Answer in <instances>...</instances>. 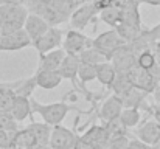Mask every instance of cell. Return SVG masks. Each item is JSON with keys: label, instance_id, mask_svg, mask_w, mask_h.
Listing matches in <instances>:
<instances>
[{"label": "cell", "instance_id": "cell-25", "mask_svg": "<svg viewBox=\"0 0 160 149\" xmlns=\"http://www.w3.org/2000/svg\"><path fill=\"white\" fill-rule=\"evenodd\" d=\"M98 16H100V20H101V22H104L110 28H115V27L121 22V17H123L121 3H117V5H113V6L106 8V9H101V11L98 12Z\"/></svg>", "mask_w": 160, "mask_h": 149}, {"label": "cell", "instance_id": "cell-8", "mask_svg": "<svg viewBox=\"0 0 160 149\" xmlns=\"http://www.w3.org/2000/svg\"><path fill=\"white\" fill-rule=\"evenodd\" d=\"M110 62L113 64L117 73H128L132 67L137 65V53L129 42H126L113 53Z\"/></svg>", "mask_w": 160, "mask_h": 149}, {"label": "cell", "instance_id": "cell-24", "mask_svg": "<svg viewBox=\"0 0 160 149\" xmlns=\"http://www.w3.org/2000/svg\"><path fill=\"white\" fill-rule=\"evenodd\" d=\"M117 76V70L113 67V64L110 61H104V62H100L97 65V79L101 86H104L107 89H110L113 79Z\"/></svg>", "mask_w": 160, "mask_h": 149}, {"label": "cell", "instance_id": "cell-15", "mask_svg": "<svg viewBox=\"0 0 160 149\" xmlns=\"http://www.w3.org/2000/svg\"><path fill=\"white\" fill-rule=\"evenodd\" d=\"M78 68H79V57L78 54H67L64 56L59 68H58V73L61 75L62 79H68L72 81V84L75 87H78Z\"/></svg>", "mask_w": 160, "mask_h": 149}, {"label": "cell", "instance_id": "cell-23", "mask_svg": "<svg viewBox=\"0 0 160 149\" xmlns=\"http://www.w3.org/2000/svg\"><path fill=\"white\" fill-rule=\"evenodd\" d=\"M28 127L31 129V132L34 134L36 137V143L42 148H48L50 145V135H52V126L47 124V123H36V121H31L28 124Z\"/></svg>", "mask_w": 160, "mask_h": 149}, {"label": "cell", "instance_id": "cell-5", "mask_svg": "<svg viewBox=\"0 0 160 149\" xmlns=\"http://www.w3.org/2000/svg\"><path fill=\"white\" fill-rule=\"evenodd\" d=\"M124 44H126V41L118 34V31L115 28H110V30H107V31L98 34L97 37L92 39V47L98 50L107 61H110L113 53Z\"/></svg>", "mask_w": 160, "mask_h": 149}, {"label": "cell", "instance_id": "cell-36", "mask_svg": "<svg viewBox=\"0 0 160 149\" xmlns=\"http://www.w3.org/2000/svg\"><path fill=\"white\" fill-rule=\"evenodd\" d=\"M73 149H95V148H93V146H90L89 143H86V142H84V140H82V138L79 137V138H78V142H76V145H75V148H73Z\"/></svg>", "mask_w": 160, "mask_h": 149}, {"label": "cell", "instance_id": "cell-33", "mask_svg": "<svg viewBox=\"0 0 160 149\" xmlns=\"http://www.w3.org/2000/svg\"><path fill=\"white\" fill-rule=\"evenodd\" d=\"M12 134H14V132H8V131L0 129V148L9 149L11 140H12Z\"/></svg>", "mask_w": 160, "mask_h": 149}, {"label": "cell", "instance_id": "cell-41", "mask_svg": "<svg viewBox=\"0 0 160 149\" xmlns=\"http://www.w3.org/2000/svg\"><path fill=\"white\" fill-rule=\"evenodd\" d=\"M154 149H160V142L157 143V145H156V146H154Z\"/></svg>", "mask_w": 160, "mask_h": 149}, {"label": "cell", "instance_id": "cell-10", "mask_svg": "<svg viewBox=\"0 0 160 149\" xmlns=\"http://www.w3.org/2000/svg\"><path fill=\"white\" fill-rule=\"evenodd\" d=\"M90 45H92V39L87 37L82 31L68 28V31L64 34L61 47L67 54H79L82 50Z\"/></svg>", "mask_w": 160, "mask_h": 149}, {"label": "cell", "instance_id": "cell-37", "mask_svg": "<svg viewBox=\"0 0 160 149\" xmlns=\"http://www.w3.org/2000/svg\"><path fill=\"white\" fill-rule=\"evenodd\" d=\"M151 97L154 98V102H160V81L157 82V86L154 87V90L151 92Z\"/></svg>", "mask_w": 160, "mask_h": 149}, {"label": "cell", "instance_id": "cell-18", "mask_svg": "<svg viewBox=\"0 0 160 149\" xmlns=\"http://www.w3.org/2000/svg\"><path fill=\"white\" fill-rule=\"evenodd\" d=\"M9 113L12 115V118H14L17 123H22L23 120L31 118L33 110H31V101H30V98L22 97V95H16L14 99H12Z\"/></svg>", "mask_w": 160, "mask_h": 149}, {"label": "cell", "instance_id": "cell-7", "mask_svg": "<svg viewBox=\"0 0 160 149\" xmlns=\"http://www.w3.org/2000/svg\"><path fill=\"white\" fill-rule=\"evenodd\" d=\"M78 135L75 131L62 126V124H56L52 126V135H50V149H73L76 142H78Z\"/></svg>", "mask_w": 160, "mask_h": 149}, {"label": "cell", "instance_id": "cell-19", "mask_svg": "<svg viewBox=\"0 0 160 149\" xmlns=\"http://www.w3.org/2000/svg\"><path fill=\"white\" fill-rule=\"evenodd\" d=\"M36 137L31 132V129L27 126L23 129H17L12 134V140H11V146L9 149H31L36 146Z\"/></svg>", "mask_w": 160, "mask_h": 149}, {"label": "cell", "instance_id": "cell-4", "mask_svg": "<svg viewBox=\"0 0 160 149\" xmlns=\"http://www.w3.org/2000/svg\"><path fill=\"white\" fill-rule=\"evenodd\" d=\"M126 75H128V78H129V81H131V84L134 87H137L138 90L151 95V92L154 90V87L157 86V82L160 81V67L157 64L154 68L145 70V68L135 65Z\"/></svg>", "mask_w": 160, "mask_h": 149}, {"label": "cell", "instance_id": "cell-30", "mask_svg": "<svg viewBox=\"0 0 160 149\" xmlns=\"http://www.w3.org/2000/svg\"><path fill=\"white\" fill-rule=\"evenodd\" d=\"M137 65L145 68V70H151L157 65V61H156V54L152 50H145L142 53L137 54Z\"/></svg>", "mask_w": 160, "mask_h": 149}, {"label": "cell", "instance_id": "cell-13", "mask_svg": "<svg viewBox=\"0 0 160 149\" xmlns=\"http://www.w3.org/2000/svg\"><path fill=\"white\" fill-rule=\"evenodd\" d=\"M81 138L86 143H89L90 146H93L95 149H109L110 135H109V131H107L106 124H103V126H100V124L90 126L81 135Z\"/></svg>", "mask_w": 160, "mask_h": 149}, {"label": "cell", "instance_id": "cell-17", "mask_svg": "<svg viewBox=\"0 0 160 149\" xmlns=\"http://www.w3.org/2000/svg\"><path fill=\"white\" fill-rule=\"evenodd\" d=\"M48 28H50V25L47 23V20H44L38 14L28 12V16L25 19V23H23V30L27 31V34L31 39V42L36 41L38 37H41Z\"/></svg>", "mask_w": 160, "mask_h": 149}, {"label": "cell", "instance_id": "cell-14", "mask_svg": "<svg viewBox=\"0 0 160 149\" xmlns=\"http://www.w3.org/2000/svg\"><path fill=\"white\" fill-rule=\"evenodd\" d=\"M121 109H123V102L121 98L115 93H112L110 97H107L103 104L100 106L98 109V117L100 120L106 124V123H112V121H117L120 113H121Z\"/></svg>", "mask_w": 160, "mask_h": 149}, {"label": "cell", "instance_id": "cell-32", "mask_svg": "<svg viewBox=\"0 0 160 149\" xmlns=\"http://www.w3.org/2000/svg\"><path fill=\"white\" fill-rule=\"evenodd\" d=\"M0 129L8 132H16L19 129V123L12 118V115L6 110H0Z\"/></svg>", "mask_w": 160, "mask_h": 149}, {"label": "cell", "instance_id": "cell-22", "mask_svg": "<svg viewBox=\"0 0 160 149\" xmlns=\"http://www.w3.org/2000/svg\"><path fill=\"white\" fill-rule=\"evenodd\" d=\"M118 121L124 129H135L142 121V112L137 107H123Z\"/></svg>", "mask_w": 160, "mask_h": 149}, {"label": "cell", "instance_id": "cell-3", "mask_svg": "<svg viewBox=\"0 0 160 149\" xmlns=\"http://www.w3.org/2000/svg\"><path fill=\"white\" fill-rule=\"evenodd\" d=\"M28 9L25 5H2L0 3V27L5 34L23 28Z\"/></svg>", "mask_w": 160, "mask_h": 149}, {"label": "cell", "instance_id": "cell-21", "mask_svg": "<svg viewBox=\"0 0 160 149\" xmlns=\"http://www.w3.org/2000/svg\"><path fill=\"white\" fill-rule=\"evenodd\" d=\"M121 102H123V107H137V109H142L145 107V102L148 98V93L138 90L137 87H131L129 90H126L123 95H120Z\"/></svg>", "mask_w": 160, "mask_h": 149}, {"label": "cell", "instance_id": "cell-12", "mask_svg": "<svg viewBox=\"0 0 160 149\" xmlns=\"http://www.w3.org/2000/svg\"><path fill=\"white\" fill-rule=\"evenodd\" d=\"M27 47H31V39L23 28L0 37V51H17Z\"/></svg>", "mask_w": 160, "mask_h": 149}, {"label": "cell", "instance_id": "cell-34", "mask_svg": "<svg viewBox=\"0 0 160 149\" xmlns=\"http://www.w3.org/2000/svg\"><path fill=\"white\" fill-rule=\"evenodd\" d=\"M90 2L95 5V8H97L98 11L106 9L109 6H113V5H117V3H121L120 0H90Z\"/></svg>", "mask_w": 160, "mask_h": 149}, {"label": "cell", "instance_id": "cell-1", "mask_svg": "<svg viewBox=\"0 0 160 149\" xmlns=\"http://www.w3.org/2000/svg\"><path fill=\"white\" fill-rule=\"evenodd\" d=\"M81 0H25L23 5L28 12L41 16L50 27L67 23L73 9L81 5Z\"/></svg>", "mask_w": 160, "mask_h": 149}, {"label": "cell", "instance_id": "cell-6", "mask_svg": "<svg viewBox=\"0 0 160 149\" xmlns=\"http://www.w3.org/2000/svg\"><path fill=\"white\" fill-rule=\"evenodd\" d=\"M98 9L95 8V5L89 0V2H82L81 5H78L73 12L70 14V19H68V27L73 28V30H79L82 31L92 20H95V17L98 16Z\"/></svg>", "mask_w": 160, "mask_h": 149}, {"label": "cell", "instance_id": "cell-9", "mask_svg": "<svg viewBox=\"0 0 160 149\" xmlns=\"http://www.w3.org/2000/svg\"><path fill=\"white\" fill-rule=\"evenodd\" d=\"M62 39H64V33L59 27H50L41 37H38L36 41L31 42V47L38 50L39 56L47 53V51H52L54 48H59L62 45Z\"/></svg>", "mask_w": 160, "mask_h": 149}, {"label": "cell", "instance_id": "cell-28", "mask_svg": "<svg viewBox=\"0 0 160 149\" xmlns=\"http://www.w3.org/2000/svg\"><path fill=\"white\" fill-rule=\"evenodd\" d=\"M78 57H79V61H81V62H87V64H93V65H98L100 62L107 61L106 57H104L98 50L93 48L92 45L82 50V51L78 54Z\"/></svg>", "mask_w": 160, "mask_h": 149}, {"label": "cell", "instance_id": "cell-29", "mask_svg": "<svg viewBox=\"0 0 160 149\" xmlns=\"http://www.w3.org/2000/svg\"><path fill=\"white\" fill-rule=\"evenodd\" d=\"M132 87V84H131V81H129V78H128V75L126 73H117V76H115V79H113V82H112V86H110V89H112V93H115V95H123L126 90H129Z\"/></svg>", "mask_w": 160, "mask_h": 149}, {"label": "cell", "instance_id": "cell-20", "mask_svg": "<svg viewBox=\"0 0 160 149\" xmlns=\"http://www.w3.org/2000/svg\"><path fill=\"white\" fill-rule=\"evenodd\" d=\"M33 76L36 81V87H41L44 90H53L62 82V78L58 73V70H54V72H34Z\"/></svg>", "mask_w": 160, "mask_h": 149}, {"label": "cell", "instance_id": "cell-27", "mask_svg": "<svg viewBox=\"0 0 160 149\" xmlns=\"http://www.w3.org/2000/svg\"><path fill=\"white\" fill-rule=\"evenodd\" d=\"M78 79H79V82H81L84 87H86L87 82L95 81V79H97V65H93V64H87V62H81V61H79Z\"/></svg>", "mask_w": 160, "mask_h": 149}, {"label": "cell", "instance_id": "cell-31", "mask_svg": "<svg viewBox=\"0 0 160 149\" xmlns=\"http://www.w3.org/2000/svg\"><path fill=\"white\" fill-rule=\"evenodd\" d=\"M34 89H36V81H34V76H31V78H27V79H20V82L14 89V92H16V95H22V97L31 98Z\"/></svg>", "mask_w": 160, "mask_h": 149}, {"label": "cell", "instance_id": "cell-39", "mask_svg": "<svg viewBox=\"0 0 160 149\" xmlns=\"http://www.w3.org/2000/svg\"><path fill=\"white\" fill-rule=\"evenodd\" d=\"M140 5L145 3V5H151V6H160V0H137Z\"/></svg>", "mask_w": 160, "mask_h": 149}, {"label": "cell", "instance_id": "cell-11", "mask_svg": "<svg viewBox=\"0 0 160 149\" xmlns=\"http://www.w3.org/2000/svg\"><path fill=\"white\" fill-rule=\"evenodd\" d=\"M135 137L137 140H140L142 143L154 148L160 142V123L156 121L154 118L143 121L140 126H137L135 129Z\"/></svg>", "mask_w": 160, "mask_h": 149}, {"label": "cell", "instance_id": "cell-42", "mask_svg": "<svg viewBox=\"0 0 160 149\" xmlns=\"http://www.w3.org/2000/svg\"><path fill=\"white\" fill-rule=\"evenodd\" d=\"M81 2H89V0H81Z\"/></svg>", "mask_w": 160, "mask_h": 149}, {"label": "cell", "instance_id": "cell-40", "mask_svg": "<svg viewBox=\"0 0 160 149\" xmlns=\"http://www.w3.org/2000/svg\"><path fill=\"white\" fill-rule=\"evenodd\" d=\"M25 0H0L2 5H23Z\"/></svg>", "mask_w": 160, "mask_h": 149}, {"label": "cell", "instance_id": "cell-35", "mask_svg": "<svg viewBox=\"0 0 160 149\" xmlns=\"http://www.w3.org/2000/svg\"><path fill=\"white\" fill-rule=\"evenodd\" d=\"M149 110H151V113H152L154 120L160 123V102H154V104L149 107Z\"/></svg>", "mask_w": 160, "mask_h": 149}, {"label": "cell", "instance_id": "cell-2", "mask_svg": "<svg viewBox=\"0 0 160 149\" xmlns=\"http://www.w3.org/2000/svg\"><path fill=\"white\" fill-rule=\"evenodd\" d=\"M31 101V110L33 113L41 115V118L44 120V123L56 126V124H62V121L65 120L67 113L70 110H73V106L68 104L67 101H59V102H52V104H42L38 99L30 98Z\"/></svg>", "mask_w": 160, "mask_h": 149}, {"label": "cell", "instance_id": "cell-16", "mask_svg": "<svg viewBox=\"0 0 160 149\" xmlns=\"http://www.w3.org/2000/svg\"><path fill=\"white\" fill-rule=\"evenodd\" d=\"M64 56H65V51L62 50V47L41 54L39 56V65H38L36 72H54V70H58Z\"/></svg>", "mask_w": 160, "mask_h": 149}, {"label": "cell", "instance_id": "cell-38", "mask_svg": "<svg viewBox=\"0 0 160 149\" xmlns=\"http://www.w3.org/2000/svg\"><path fill=\"white\" fill-rule=\"evenodd\" d=\"M152 51H154V54H156V61H157V64H159V67H160V41L154 44Z\"/></svg>", "mask_w": 160, "mask_h": 149}, {"label": "cell", "instance_id": "cell-43", "mask_svg": "<svg viewBox=\"0 0 160 149\" xmlns=\"http://www.w3.org/2000/svg\"><path fill=\"white\" fill-rule=\"evenodd\" d=\"M3 84H5V82H0V86H3Z\"/></svg>", "mask_w": 160, "mask_h": 149}, {"label": "cell", "instance_id": "cell-26", "mask_svg": "<svg viewBox=\"0 0 160 149\" xmlns=\"http://www.w3.org/2000/svg\"><path fill=\"white\" fill-rule=\"evenodd\" d=\"M20 81H12V82H5L3 86H0V110H6L9 112L12 99L16 97L14 89L19 86Z\"/></svg>", "mask_w": 160, "mask_h": 149}]
</instances>
